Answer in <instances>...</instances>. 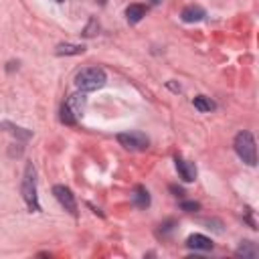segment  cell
<instances>
[{
	"instance_id": "obj_4",
	"label": "cell",
	"mask_w": 259,
	"mask_h": 259,
	"mask_svg": "<svg viewBox=\"0 0 259 259\" xmlns=\"http://www.w3.org/2000/svg\"><path fill=\"white\" fill-rule=\"evenodd\" d=\"M117 142L125 150H132V152H144L150 146L148 136L142 132H121V134H117Z\"/></svg>"
},
{
	"instance_id": "obj_5",
	"label": "cell",
	"mask_w": 259,
	"mask_h": 259,
	"mask_svg": "<svg viewBox=\"0 0 259 259\" xmlns=\"http://www.w3.org/2000/svg\"><path fill=\"white\" fill-rule=\"evenodd\" d=\"M53 195H55V199L59 201V205H61L65 211H69L71 215H77V203H75V197H73V192H71L67 186H63V184L53 186Z\"/></svg>"
},
{
	"instance_id": "obj_2",
	"label": "cell",
	"mask_w": 259,
	"mask_h": 259,
	"mask_svg": "<svg viewBox=\"0 0 259 259\" xmlns=\"http://www.w3.org/2000/svg\"><path fill=\"white\" fill-rule=\"evenodd\" d=\"M235 152L237 156L247 164V166H255L257 164V148H255V138L251 132H247V130H243V132H239L235 136Z\"/></svg>"
},
{
	"instance_id": "obj_15",
	"label": "cell",
	"mask_w": 259,
	"mask_h": 259,
	"mask_svg": "<svg viewBox=\"0 0 259 259\" xmlns=\"http://www.w3.org/2000/svg\"><path fill=\"white\" fill-rule=\"evenodd\" d=\"M61 121L65 125H75L77 123V115L71 111V107L67 103H63V107H61Z\"/></svg>"
},
{
	"instance_id": "obj_13",
	"label": "cell",
	"mask_w": 259,
	"mask_h": 259,
	"mask_svg": "<svg viewBox=\"0 0 259 259\" xmlns=\"http://www.w3.org/2000/svg\"><path fill=\"white\" fill-rule=\"evenodd\" d=\"M67 105L71 107V111L79 117L81 113H83V107H85V95L81 93V95H71L69 99H67Z\"/></svg>"
},
{
	"instance_id": "obj_9",
	"label": "cell",
	"mask_w": 259,
	"mask_h": 259,
	"mask_svg": "<svg viewBox=\"0 0 259 259\" xmlns=\"http://www.w3.org/2000/svg\"><path fill=\"white\" fill-rule=\"evenodd\" d=\"M132 203H134V207H138V209H148V207H150V195H148L146 186L138 184V186L134 188Z\"/></svg>"
},
{
	"instance_id": "obj_14",
	"label": "cell",
	"mask_w": 259,
	"mask_h": 259,
	"mask_svg": "<svg viewBox=\"0 0 259 259\" xmlns=\"http://www.w3.org/2000/svg\"><path fill=\"white\" fill-rule=\"evenodd\" d=\"M192 105L199 109V111H211V109H215V103L209 99V97H205V95H197L195 99H192Z\"/></svg>"
},
{
	"instance_id": "obj_11",
	"label": "cell",
	"mask_w": 259,
	"mask_h": 259,
	"mask_svg": "<svg viewBox=\"0 0 259 259\" xmlns=\"http://www.w3.org/2000/svg\"><path fill=\"white\" fill-rule=\"evenodd\" d=\"M55 53L59 55V57H67V55H81V53H85V47L83 45H75V43H61V45H57V49H55Z\"/></svg>"
},
{
	"instance_id": "obj_21",
	"label": "cell",
	"mask_w": 259,
	"mask_h": 259,
	"mask_svg": "<svg viewBox=\"0 0 259 259\" xmlns=\"http://www.w3.org/2000/svg\"><path fill=\"white\" fill-rule=\"evenodd\" d=\"M101 3H105V0H101Z\"/></svg>"
},
{
	"instance_id": "obj_19",
	"label": "cell",
	"mask_w": 259,
	"mask_h": 259,
	"mask_svg": "<svg viewBox=\"0 0 259 259\" xmlns=\"http://www.w3.org/2000/svg\"><path fill=\"white\" fill-rule=\"evenodd\" d=\"M150 3H152V5L156 7V5H160V3H162V0H150Z\"/></svg>"
},
{
	"instance_id": "obj_8",
	"label": "cell",
	"mask_w": 259,
	"mask_h": 259,
	"mask_svg": "<svg viewBox=\"0 0 259 259\" xmlns=\"http://www.w3.org/2000/svg\"><path fill=\"white\" fill-rule=\"evenodd\" d=\"M186 247H188V249H195V251H211V249H213V243H211L209 237L195 233V235H190V237L186 239Z\"/></svg>"
},
{
	"instance_id": "obj_3",
	"label": "cell",
	"mask_w": 259,
	"mask_h": 259,
	"mask_svg": "<svg viewBox=\"0 0 259 259\" xmlns=\"http://www.w3.org/2000/svg\"><path fill=\"white\" fill-rule=\"evenodd\" d=\"M21 192H23V199H25L27 207L33 213H39L41 211V205H39V197H37V168L33 164H27V168H25Z\"/></svg>"
},
{
	"instance_id": "obj_12",
	"label": "cell",
	"mask_w": 259,
	"mask_h": 259,
	"mask_svg": "<svg viewBox=\"0 0 259 259\" xmlns=\"http://www.w3.org/2000/svg\"><path fill=\"white\" fill-rule=\"evenodd\" d=\"M235 253H237L239 257H243V259H255V257H257V247H255L253 241H243V243L237 247Z\"/></svg>"
},
{
	"instance_id": "obj_10",
	"label": "cell",
	"mask_w": 259,
	"mask_h": 259,
	"mask_svg": "<svg viewBox=\"0 0 259 259\" xmlns=\"http://www.w3.org/2000/svg\"><path fill=\"white\" fill-rule=\"evenodd\" d=\"M144 17H146V7H142V5H130L125 9V19L130 25H138Z\"/></svg>"
},
{
	"instance_id": "obj_1",
	"label": "cell",
	"mask_w": 259,
	"mask_h": 259,
	"mask_svg": "<svg viewBox=\"0 0 259 259\" xmlns=\"http://www.w3.org/2000/svg\"><path fill=\"white\" fill-rule=\"evenodd\" d=\"M107 81V75L101 67H85L77 73L75 77V85L77 89H81L83 93L87 91H95V89H101Z\"/></svg>"
},
{
	"instance_id": "obj_20",
	"label": "cell",
	"mask_w": 259,
	"mask_h": 259,
	"mask_svg": "<svg viewBox=\"0 0 259 259\" xmlns=\"http://www.w3.org/2000/svg\"><path fill=\"white\" fill-rule=\"evenodd\" d=\"M57 3H65V0H57Z\"/></svg>"
},
{
	"instance_id": "obj_17",
	"label": "cell",
	"mask_w": 259,
	"mask_h": 259,
	"mask_svg": "<svg viewBox=\"0 0 259 259\" xmlns=\"http://www.w3.org/2000/svg\"><path fill=\"white\" fill-rule=\"evenodd\" d=\"M180 209L186 211V213H197L201 209V205L195 203V201H184V203H180Z\"/></svg>"
},
{
	"instance_id": "obj_6",
	"label": "cell",
	"mask_w": 259,
	"mask_h": 259,
	"mask_svg": "<svg viewBox=\"0 0 259 259\" xmlns=\"http://www.w3.org/2000/svg\"><path fill=\"white\" fill-rule=\"evenodd\" d=\"M174 162H176V170H178V174H180V178L184 182H192L197 178V166L192 162H188V160H184L180 156H176Z\"/></svg>"
},
{
	"instance_id": "obj_16",
	"label": "cell",
	"mask_w": 259,
	"mask_h": 259,
	"mask_svg": "<svg viewBox=\"0 0 259 259\" xmlns=\"http://www.w3.org/2000/svg\"><path fill=\"white\" fill-rule=\"evenodd\" d=\"M97 31H99V23L95 21V19H91L89 21V25L85 27V31H83V37H95L97 35Z\"/></svg>"
},
{
	"instance_id": "obj_7",
	"label": "cell",
	"mask_w": 259,
	"mask_h": 259,
	"mask_svg": "<svg viewBox=\"0 0 259 259\" xmlns=\"http://www.w3.org/2000/svg\"><path fill=\"white\" fill-rule=\"evenodd\" d=\"M205 17H207V13H205V9H203V7H199V5H190V7H186V9L180 13L182 23H188V25H192V23H201Z\"/></svg>"
},
{
	"instance_id": "obj_18",
	"label": "cell",
	"mask_w": 259,
	"mask_h": 259,
	"mask_svg": "<svg viewBox=\"0 0 259 259\" xmlns=\"http://www.w3.org/2000/svg\"><path fill=\"white\" fill-rule=\"evenodd\" d=\"M170 190L174 192V197H182V195H184V190H182V188H178V186H174V184L170 186Z\"/></svg>"
}]
</instances>
